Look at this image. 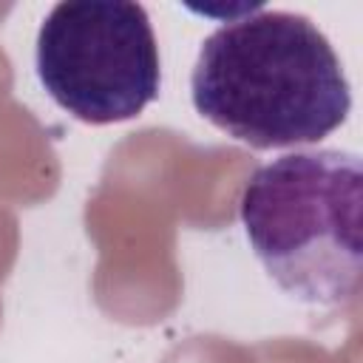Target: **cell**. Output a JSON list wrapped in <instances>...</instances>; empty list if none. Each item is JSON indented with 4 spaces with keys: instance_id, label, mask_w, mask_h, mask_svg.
Returning a JSON list of instances; mask_svg holds the SVG:
<instances>
[{
    "instance_id": "cell-1",
    "label": "cell",
    "mask_w": 363,
    "mask_h": 363,
    "mask_svg": "<svg viewBox=\"0 0 363 363\" xmlns=\"http://www.w3.org/2000/svg\"><path fill=\"white\" fill-rule=\"evenodd\" d=\"M190 96L207 122L255 150L320 142L352 108L326 34L309 17L278 9L221 23L201 43Z\"/></svg>"
},
{
    "instance_id": "cell-2",
    "label": "cell",
    "mask_w": 363,
    "mask_h": 363,
    "mask_svg": "<svg viewBox=\"0 0 363 363\" xmlns=\"http://www.w3.org/2000/svg\"><path fill=\"white\" fill-rule=\"evenodd\" d=\"M241 224L267 275L295 301L346 306L360 292L363 164L349 150H295L241 190Z\"/></svg>"
},
{
    "instance_id": "cell-3",
    "label": "cell",
    "mask_w": 363,
    "mask_h": 363,
    "mask_svg": "<svg viewBox=\"0 0 363 363\" xmlns=\"http://www.w3.org/2000/svg\"><path fill=\"white\" fill-rule=\"evenodd\" d=\"M34 65L48 96L88 125L133 119L162 85L150 17L128 0L57 3L37 31Z\"/></svg>"
}]
</instances>
